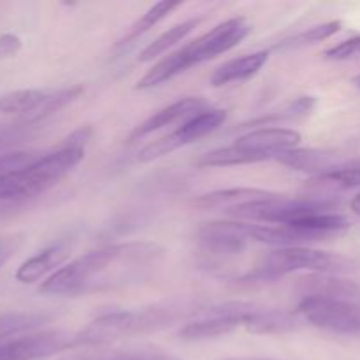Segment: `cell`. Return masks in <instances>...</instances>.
Here are the masks:
<instances>
[{
	"mask_svg": "<svg viewBox=\"0 0 360 360\" xmlns=\"http://www.w3.org/2000/svg\"><path fill=\"white\" fill-rule=\"evenodd\" d=\"M250 32H252V25L245 18H231V20L218 23L217 27L207 30L195 41L183 46L181 49L176 51V55H178L183 69L188 70L190 67L199 65V63L231 51L232 48H236L239 42L248 37Z\"/></svg>",
	"mask_w": 360,
	"mask_h": 360,
	"instance_id": "5b68a950",
	"label": "cell"
},
{
	"mask_svg": "<svg viewBox=\"0 0 360 360\" xmlns=\"http://www.w3.org/2000/svg\"><path fill=\"white\" fill-rule=\"evenodd\" d=\"M297 290L304 297L360 302V283L334 274H308L299 278Z\"/></svg>",
	"mask_w": 360,
	"mask_h": 360,
	"instance_id": "7c38bea8",
	"label": "cell"
},
{
	"mask_svg": "<svg viewBox=\"0 0 360 360\" xmlns=\"http://www.w3.org/2000/svg\"><path fill=\"white\" fill-rule=\"evenodd\" d=\"M179 315L181 306L174 304L151 306L137 311L105 313L74 334V347H102L123 338L158 333L172 326Z\"/></svg>",
	"mask_w": 360,
	"mask_h": 360,
	"instance_id": "7a4b0ae2",
	"label": "cell"
},
{
	"mask_svg": "<svg viewBox=\"0 0 360 360\" xmlns=\"http://www.w3.org/2000/svg\"><path fill=\"white\" fill-rule=\"evenodd\" d=\"M4 259H6V250H4L2 246H0V264H2Z\"/></svg>",
	"mask_w": 360,
	"mask_h": 360,
	"instance_id": "4dcf8cb0",
	"label": "cell"
},
{
	"mask_svg": "<svg viewBox=\"0 0 360 360\" xmlns=\"http://www.w3.org/2000/svg\"><path fill=\"white\" fill-rule=\"evenodd\" d=\"M70 252L65 245H53L49 248H44L42 252H39L37 255L30 257V259L25 260L16 271V280L20 283L30 285L35 281L42 280L44 276H48L53 271H58L62 264H65V260L69 259Z\"/></svg>",
	"mask_w": 360,
	"mask_h": 360,
	"instance_id": "e0dca14e",
	"label": "cell"
},
{
	"mask_svg": "<svg viewBox=\"0 0 360 360\" xmlns=\"http://www.w3.org/2000/svg\"><path fill=\"white\" fill-rule=\"evenodd\" d=\"M164 257L157 243L127 241L94 250L70 260L46 278L39 292L48 295H81L136 283Z\"/></svg>",
	"mask_w": 360,
	"mask_h": 360,
	"instance_id": "6da1fadb",
	"label": "cell"
},
{
	"mask_svg": "<svg viewBox=\"0 0 360 360\" xmlns=\"http://www.w3.org/2000/svg\"><path fill=\"white\" fill-rule=\"evenodd\" d=\"M74 347V336L63 330L25 334L0 345V360H41Z\"/></svg>",
	"mask_w": 360,
	"mask_h": 360,
	"instance_id": "52a82bcc",
	"label": "cell"
},
{
	"mask_svg": "<svg viewBox=\"0 0 360 360\" xmlns=\"http://www.w3.org/2000/svg\"><path fill=\"white\" fill-rule=\"evenodd\" d=\"M297 313L316 329L347 336L360 334V302L304 297L299 302Z\"/></svg>",
	"mask_w": 360,
	"mask_h": 360,
	"instance_id": "8992f818",
	"label": "cell"
},
{
	"mask_svg": "<svg viewBox=\"0 0 360 360\" xmlns=\"http://www.w3.org/2000/svg\"><path fill=\"white\" fill-rule=\"evenodd\" d=\"M49 320H51V315L48 313H4L0 315V345L14 340L16 336L32 334V330H37L39 327L46 326Z\"/></svg>",
	"mask_w": 360,
	"mask_h": 360,
	"instance_id": "44dd1931",
	"label": "cell"
},
{
	"mask_svg": "<svg viewBox=\"0 0 360 360\" xmlns=\"http://www.w3.org/2000/svg\"><path fill=\"white\" fill-rule=\"evenodd\" d=\"M21 49V39L16 34L0 35V60L11 58Z\"/></svg>",
	"mask_w": 360,
	"mask_h": 360,
	"instance_id": "f1b7e54d",
	"label": "cell"
},
{
	"mask_svg": "<svg viewBox=\"0 0 360 360\" xmlns=\"http://www.w3.org/2000/svg\"><path fill=\"white\" fill-rule=\"evenodd\" d=\"M357 55H360V37L347 39L323 53L326 60H333V62H343V60H350Z\"/></svg>",
	"mask_w": 360,
	"mask_h": 360,
	"instance_id": "484cf974",
	"label": "cell"
},
{
	"mask_svg": "<svg viewBox=\"0 0 360 360\" xmlns=\"http://www.w3.org/2000/svg\"><path fill=\"white\" fill-rule=\"evenodd\" d=\"M225 360H271V359H225Z\"/></svg>",
	"mask_w": 360,
	"mask_h": 360,
	"instance_id": "d6a6232c",
	"label": "cell"
},
{
	"mask_svg": "<svg viewBox=\"0 0 360 360\" xmlns=\"http://www.w3.org/2000/svg\"><path fill=\"white\" fill-rule=\"evenodd\" d=\"M359 262L340 253L322 252L308 246H292V248H276L267 253L255 266V269L239 281L255 283V281H273L292 273L308 274H334L343 276L359 271Z\"/></svg>",
	"mask_w": 360,
	"mask_h": 360,
	"instance_id": "3957f363",
	"label": "cell"
},
{
	"mask_svg": "<svg viewBox=\"0 0 360 360\" xmlns=\"http://www.w3.org/2000/svg\"><path fill=\"white\" fill-rule=\"evenodd\" d=\"M360 186V162L347 165H338L336 169L323 174L313 176L306 183V197H319V199H329L326 195L345 192V190Z\"/></svg>",
	"mask_w": 360,
	"mask_h": 360,
	"instance_id": "9a60e30c",
	"label": "cell"
},
{
	"mask_svg": "<svg viewBox=\"0 0 360 360\" xmlns=\"http://www.w3.org/2000/svg\"><path fill=\"white\" fill-rule=\"evenodd\" d=\"M341 28V21L340 20H333L327 21V23L316 25V27L308 28L304 32H299L297 35L290 39H285L283 42L276 46L278 49H297V48H304V46L309 44H316V42H322L326 39L333 37L334 34H338Z\"/></svg>",
	"mask_w": 360,
	"mask_h": 360,
	"instance_id": "603a6c76",
	"label": "cell"
},
{
	"mask_svg": "<svg viewBox=\"0 0 360 360\" xmlns=\"http://www.w3.org/2000/svg\"><path fill=\"white\" fill-rule=\"evenodd\" d=\"M354 84H355V86H357L359 90H360V74H359V76H355V77H354Z\"/></svg>",
	"mask_w": 360,
	"mask_h": 360,
	"instance_id": "1f68e13d",
	"label": "cell"
},
{
	"mask_svg": "<svg viewBox=\"0 0 360 360\" xmlns=\"http://www.w3.org/2000/svg\"><path fill=\"white\" fill-rule=\"evenodd\" d=\"M301 143V134L292 129H259L245 134L236 141V146L252 155L257 164L276 160L280 155L295 150Z\"/></svg>",
	"mask_w": 360,
	"mask_h": 360,
	"instance_id": "9c48e42d",
	"label": "cell"
},
{
	"mask_svg": "<svg viewBox=\"0 0 360 360\" xmlns=\"http://www.w3.org/2000/svg\"><path fill=\"white\" fill-rule=\"evenodd\" d=\"M51 90L41 88H21L0 95V112L23 116V122L37 125V118L48 102Z\"/></svg>",
	"mask_w": 360,
	"mask_h": 360,
	"instance_id": "2e32d148",
	"label": "cell"
},
{
	"mask_svg": "<svg viewBox=\"0 0 360 360\" xmlns=\"http://www.w3.org/2000/svg\"><path fill=\"white\" fill-rule=\"evenodd\" d=\"M350 206H352V211H355V213H357L360 217V193H359V195H355L354 199H352Z\"/></svg>",
	"mask_w": 360,
	"mask_h": 360,
	"instance_id": "f546056e",
	"label": "cell"
},
{
	"mask_svg": "<svg viewBox=\"0 0 360 360\" xmlns=\"http://www.w3.org/2000/svg\"><path fill=\"white\" fill-rule=\"evenodd\" d=\"M269 60V51H255L250 55H243L239 58H232L229 62L221 63L217 67L211 76V84L213 86H225L231 83H239L246 81L259 74V70Z\"/></svg>",
	"mask_w": 360,
	"mask_h": 360,
	"instance_id": "ac0fdd59",
	"label": "cell"
},
{
	"mask_svg": "<svg viewBox=\"0 0 360 360\" xmlns=\"http://www.w3.org/2000/svg\"><path fill=\"white\" fill-rule=\"evenodd\" d=\"M39 157L41 153H35V151H7V153L0 155V176L23 171L28 165L34 164Z\"/></svg>",
	"mask_w": 360,
	"mask_h": 360,
	"instance_id": "d4e9b609",
	"label": "cell"
},
{
	"mask_svg": "<svg viewBox=\"0 0 360 360\" xmlns=\"http://www.w3.org/2000/svg\"><path fill=\"white\" fill-rule=\"evenodd\" d=\"M273 195L274 192L262 188H225L199 195L193 200V206L200 210L224 211V213L234 214L241 207L266 200Z\"/></svg>",
	"mask_w": 360,
	"mask_h": 360,
	"instance_id": "4fadbf2b",
	"label": "cell"
},
{
	"mask_svg": "<svg viewBox=\"0 0 360 360\" xmlns=\"http://www.w3.org/2000/svg\"><path fill=\"white\" fill-rule=\"evenodd\" d=\"M210 109L206 98L202 97H183L178 98L172 104L165 105L160 111L153 112L148 120H144L141 125H137L136 129L132 130V134L129 136V143H134V141H139L143 137L150 136V134L157 132V130L164 129V127L172 125V123L179 122V120H190L192 116L199 115V112Z\"/></svg>",
	"mask_w": 360,
	"mask_h": 360,
	"instance_id": "8fae6325",
	"label": "cell"
},
{
	"mask_svg": "<svg viewBox=\"0 0 360 360\" xmlns=\"http://www.w3.org/2000/svg\"><path fill=\"white\" fill-rule=\"evenodd\" d=\"M304 319L297 311H283V309H266L257 306L246 316L245 327L252 334H288L295 333L304 326Z\"/></svg>",
	"mask_w": 360,
	"mask_h": 360,
	"instance_id": "5bb4252c",
	"label": "cell"
},
{
	"mask_svg": "<svg viewBox=\"0 0 360 360\" xmlns=\"http://www.w3.org/2000/svg\"><path fill=\"white\" fill-rule=\"evenodd\" d=\"M200 23H202V18H190V20L174 25V27H171L169 30H165L164 34L158 35L157 39H153V42H150V44L139 53L137 60H139L141 63H146L155 60L157 56L164 55L169 48H172V46L178 44V42H181L188 34H192Z\"/></svg>",
	"mask_w": 360,
	"mask_h": 360,
	"instance_id": "7402d4cb",
	"label": "cell"
},
{
	"mask_svg": "<svg viewBox=\"0 0 360 360\" xmlns=\"http://www.w3.org/2000/svg\"><path fill=\"white\" fill-rule=\"evenodd\" d=\"M84 158V150L60 146L28 165L27 169L0 176V202L39 195L65 178Z\"/></svg>",
	"mask_w": 360,
	"mask_h": 360,
	"instance_id": "277c9868",
	"label": "cell"
},
{
	"mask_svg": "<svg viewBox=\"0 0 360 360\" xmlns=\"http://www.w3.org/2000/svg\"><path fill=\"white\" fill-rule=\"evenodd\" d=\"M91 136H94V129H91L90 125L79 127V129L74 130L69 137H65L63 146L77 148V150H86L88 143L91 141Z\"/></svg>",
	"mask_w": 360,
	"mask_h": 360,
	"instance_id": "83f0119b",
	"label": "cell"
},
{
	"mask_svg": "<svg viewBox=\"0 0 360 360\" xmlns=\"http://www.w3.org/2000/svg\"><path fill=\"white\" fill-rule=\"evenodd\" d=\"M238 327H243V323L234 319L195 316V320L188 322L181 330H179V338H181L183 341H206L234 333Z\"/></svg>",
	"mask_w": 360,
	"mask_h": 360,
	"instance_id": "ffe728a7",
	"label": "cell"
},
{
	"mask_svg": "<svg viewBox=\"0 0 360 360\" xmlns=\"http://www.w3.org/2000/svg\"><path fill=\"white\" fill-rule=\"evenodd\" d=\"M225 118H227L225 109H206V111L199 112V115L183 122V125L178 127L174 132L167 134L164 137H158V150H160L162 155H171L172 151L179 150V148L186 146V144H192L195 141L202 139V137L210 136L218 127H221Z\"/></svg>",
	"mask_w": 360,
	"mask_h": 360,
	"instance_id": "30bf717a",
	"label": "cell"
},
{
	"mask_svg": "<svg viewBox=\"0 0 360 360\" xmlns=\"http://www.w3.org/2000/svg\"><path fill=\"white\" fill-rule=\"evenodd\" d=\"M178 7H181V2H171V0H164V2H157L155 6H151L150 9L143 14V18H141V20H137V23L130 28V32H129V35H127L125 41L127 42L132 41V39H136L137 35L144 34L146 30L153 28L158 21H162L164 18H167L169 14H171L174 9H178Z\"/></svg>",
	"mask_w": 360,
	"mask_h": 360,
	"instance_id": "cb8c5ba5",
	"label": "cell"
},
{
	"mask_svg": "<svg viewBox=\"0 0 360 360\" xmlns=\"http://www.w3.org/2000/svg\"><path fill=\"white\" fill-rule=\"evenodd\" d=\"M70 360H174L165 355L155 354V352H122V354L101 355V357H86V359H70Z\"/></svg>",
	"mask_w": 360,
	"mask_h": 360,
	"instance_id": "4316f807",
	"label": "cell"
},
{
	"mask_svg": "<svg viewBox=\"0 0 360 360\" xmlns=\"http://www.w3.org/2000/svg\"><path fill=\"white\" fill-rule=\"evenodd\" d=\"M255 224L246 221H211L197 232L200 248L217 255H234L253 241Z\"/></svg>",
	"mask_w": 360,
	"mask_h": 360,
	"instance_id": "ba28073f",
	"label": "cell"
},
{
	"mask_svg": "<svg viewBox=\"0 0 360 360\" xmlns=\"http://www.w3.org/2000/svg\"><path fill=\"white\" fill-rule=\"evenodd\" d=\"M285 167L299 172H309L313 176L323 174L338 167L336 155L327 150H315V148H295V150L287 151L276 158Z\"/></svg>",
	"mask_w": 360,
	"mask_h": 360,
	"instance_id": "d6986e66",
	"label": "cell"
}]
</instances>
